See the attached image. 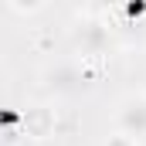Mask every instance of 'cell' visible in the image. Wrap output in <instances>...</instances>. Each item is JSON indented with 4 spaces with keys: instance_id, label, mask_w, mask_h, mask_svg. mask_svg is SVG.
Segmentation results:
<instances>
[{
    "instance_id": "obj_5",
    "label": "cell",
    "mask_w": 146,
    "mask_h": 146,
    "mask_svg": "<svg viewBox=\"0 0 146 146\" xmlns=\"http://www.w3.org/2000/svg\"><path fill=\"white\" fill-rule=\"evenodd\" d=\"M106 146H139V139H133V136H126V133H115V136H109Z\"/></svg>"
},
{
    "instance_id": "obj_4",
    "label": "cell",
    "mask_w": 146,
    "mask_h": 146,
    "mask_svg": "<svg viewBox=\"0 0 146 146\" xmlns=\"http://www.w3.org/2000/svg\"><path fill=\"white\" fill-rule=\"evenodd\" d=\"M48 78H51L48 85H51V88H58V92H72V88H78V85L85 82V75L78 72L75 65H61V68H54Z\"/></svg>"
},
{
    "instance_id": "obj_2",
    "label": "cell",
    "mask_w": 146,
    "mask_h": 146,
    "mask_svg": "<svg viewBox=\"0 0 146 146\" xmlns=\"http://www.w3.org/2000/svg\"><path fill=\"white\" fill-rule=\"evenodd\" d=\"M21 122H24V136H31V139H48L51 133H54V112L48 109V106H41V102H31L27 109L21 112Z\"/></svg>"
},
{
    "instance_id": "obj_6",
    "label": "cell",
    "mask_w": 146,
    "mask_h": 146,
    "mask_svg": "<svg viewBox=\"0 0 146 146\" xmlns=\"http://www.w3.org/2000/svg\"><path fill=\"white\" fill-rule=\"evenodd\" d=\"M7 7H10V10H17V14H34V10H41L44 3H17V0H10Z\"/></svg>"
},
{
    "instance_id": "obj_1",
    "label": "cell",
    "mask_w": 146,
    "mask_h": 146,
    "mask_svg": "<svg viewBox=\"0 0 146 146\" xmlns=\"http://www.w3.org/2000/svg\"><path fill=\"white\" fill-rule=\"evenodd\" d=\"M115 122H119V133H126L133 139L146 136V92L126 95L115 109Z\"/></svg>"
},
{
    "instance_id": "obj_3",
    "label": "cell",
    "mask_w": 146,
    "mask_h": 146,
    "mask_svg": "<svg viewBox=\"0 0 146 146\" xmlns=\"http://www.w3.org/2000/svg\"><path fill=\"white\" fill-rule=\"evenodd\" d=\"M78 44H85L88 54H102V48L109 44V31H106L102 24H85V27L78 31Z\"/></svg>"
}]
</instances>
